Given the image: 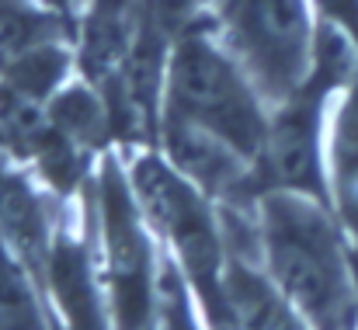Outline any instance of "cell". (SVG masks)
<instances>
[{"instance_id": "obj_9", "label": "cell", "mask_w": 358, "mask_h": 330, "mask_svg": "<svg viewBox=\"0 0 358 330\" xmlns=\"http://www.w3.org/2000/svg\"><path fill=\"white\" fill-rule=\"evenodd\" d=\"M52 240L56 229L42 199L21 174L0 167V247L10 250L31 275H42Z\"/></svg>"}, {"instance_id": "obj_17", "label": "cell", "mask_w": 358, "mask_h": 330, "mask_svg": "<svg viewBox=\"0 0 358 330\" xmlns=\"http://www.w3.org/2000/svg\"><path fill=\"white\" fill-rule=\"evenodd\" d=\"M143 330H160V327H157V324H150V327H143Z\"/></svg>"}, {"instance_id": "obj_14", "label": "cell", "mask_w": 358, "mask_h": 330, "mask_svg": "<svg viewBox=\"0 0 358 330\" xmlns=\"http://www.w3.org/2000/svg\"><path fill=\"white\" fill-rule=\"evenodd\" d=\"M313 10L320 14L324 24L348 31L358 42V0H313Z\"/></svg>"}, {"instance_id": "obj_6", "label": "cell", "mask_w": 358, "mask_h": 330, "mask_svg": "<svg viewBox=\"0 0 358 330\" xmlns=\"http://www.w3.org/2000/svg\"><path fill=\"white\" fill-rule=\"evenodd\" d=\"M334 94L306 84L296 98L275 105L257 160V188L292 192L331 206V174L324 164V111Z\"/></svg>"}, {"instance_id": "obj_13", "label": "cell", "mask_w": 358, "mask_h": 330, "mask_svg": "<svg viewBox=\"0 0 358 330\" xmlns=\"http://www.w3.org/2000/svg\"><path fill=\"white\" fill-rule=\"evenodd\" d=\"M157 327L160 330H213L209 317L202 313L192 285L178 271V264L167 257L160 261L157 278Z\"/></svg>"}, {"instance_id": "obj_15", "label": "cell", "mask_w": 358, "mask_h": 330, "mask_svg": "<svg viewBox=\"0 0 358 330\" xmlns=\"http://www.w3.org/2000/svg\"><path fill=\"white\" fill-rule=\"evenodd\" d=\"M139 0H91V14H129Z\"/></svg>"}, {"instance_id": "obj_1", "label": "cell", "mask_w": 358, "mask_h": 330, "mask_svg": "<svg viewBox=\"0 0 358 330\" xmlns=\"http://www.w3.org/2000/svg\"><path fill=\"white\" fill-rule=\"evenodd\" d=\"M352 236L331 206L264 192L257 199V257L310 330H358Z\"/></svg>"}, {"instance_id": "obj_3", "label": "cell", "mask_w": 358, "mask_h": 330, "mask_svg": "<svg viewBox=\"0 0 358 330\" xmlns=\"http://www.w3.org/2000/svg\"><path fill=\"white\" fill-rule=\"evenodd\" d=\"M164 115L220 136L257 167L268 132L264 98L243 73L237 56L213 35L192 28L178 35L167 63Z\"/></svg>"}, {"instance_id": "obj_12", "label": "cell", "mask_w": 358, "mask_h": 330, "mask_svg": "<svg viewBox=\"0 0 358 330\" xmlns=\"http://www.w3.org/2000/svg\"><path fill=\"white\" fill-rule=\"evenodd\" d=\"M0 330H49L35 275L0 247Z\"/></svg>"}, {"instance_id": "obj_11", "label": "cell", "mask_w": 358, "mask_h": 330, "mask_svg": "<svg viewBox=\"0 0 358 330\" xmlns=\"http://www.w3.org/2000/svg\"><path fill=\"white\" fill-rule=\"evenodd\" d=\"M66 38V14L42 0H0V73L35 49Z\"/></svg>"}, {"instance_id": "obj_5", "label": "cell", "mask_w": 358, "mask_h": 330, "mask_svg": "<svg viewBox=\"0 0 358 330\" xmlns=\"http://www.w3.org/2000/svg\"><path fill=\"white\" fill-rule=\"evenodd\" d=\"M317 31L310 0H223L227 49L271 105L296 98L310 84Z\"/></svg>"}, {"instance_id": "obj_7", "label": "cell", "mask_w": 358, "mask_h": 330, "mask_svg": "<svg viewBox=\"0 0 358 330\" xmlns=\"http://www.w3.org/2000/svg\"><path fill=\"white\" fill-rule=\"evenodd\" d=\"M38 278L45 282L52 310L66 330H108L98 275H94V257L84 240L56 233Z\"/></svg>"}, {"instance_id": "obj_8", "label": "cell", "mask_w": 358, "mask_h": 330, "mask_svg": "<svg viewBox=\"0 0 358 330\" xmlns=\"http://www.w3.org/2000/svg\"><path fill=\"white\" fill-rule=\"evenodd\" d=\"M227 324L230 330H310L299 310L271 282V275L261 264L243 257H230Z\"/></svg>"}, {"instance_id": "obj_4", "label": "cell", "mask_w": 358, "mask_h": 330, "mask_svg": "<svg viewBox=\"0 0 358 330\" xmlns=\"http://www.w3.org/2000/svg\"><path fill=\"white\" fill-rule=\"evenodd\" d=\"M98 250L108 289V317L115 330H143L157 317V278L150 222L139 209L129 171L119 160H105L94 185Z\"/></svg>"}, {"instance_id": "obj_16", "label": "cell", "mask_w": 358, "mask_h": 330, "mask_svg": "<svg viewBox=\"0 0 358 330\" xmlns=\"http://www.w3.org/2000/svg\"><path fill=\"white\" fill-rule=\"evenodd\" d=\"M45 7H52V10H59V14H70L77 3H84V0H42Z\"/></svg>"}, {"instance_id": "obj_2", "label": "cell", "mask_w": 358, "mask_h": 330, "mask_svg": "<svg viewBox=\"0 0 358 330\" xmlns=\"http://www.w3.org/2000/svg\"><path fill=\"white\" fill-rule=\"evenodd\" d=\"M129 181L150 229L167 243L171 261L192 285L213 330H230L227 324L230 243L223 222L216 220L209 206V195L195 188L167 157L157 153H136L129 164Z\"/></svg>"}, {"instance_id": "obj_10", "label": "cell", "mask_w": 358, "mask_h": 330, "mask_svg": "<svg viewBox=\"0 0 358 330\" xmlns=\"http://www.w3.org/2000/svg\"><path fill=\"white\" fill-rule=\"evenodd\" d=\"M331 188L338 220L358 247V80L338 98L331 122Z\"/></svg>"}]
</instances>
